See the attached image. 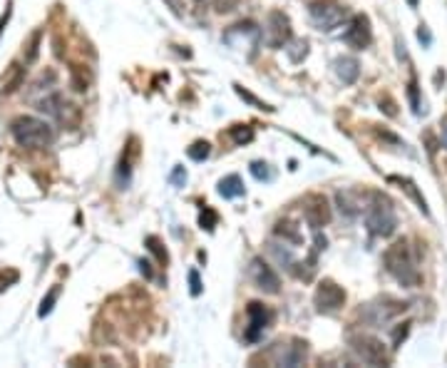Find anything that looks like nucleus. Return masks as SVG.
Wrapping results in <instances>:
<instances>
[{"label": "nucleus", "mask_w": 447, "mask_h": 368, "mask_svg": "<svg viewBox=\"0 0 447 368\" xmlns=\"http://www.w3.org/2000/svg\"><path fill=\"white\" fill-rule=\"evenodd\" d=\"M385 269L393 274L395 279L400 281L403 286H420L422 281V274L417 269V257L413 254L410 244L405 239H400L395 242L393 247L385 252Z\"/></svg>", "instance_id": "1"}, {"label": "nucleus", "mask_w": 447, "mask_h": 368, "mask_svg": "<svg viewBox=\"0 0 447 368\" xmlns=\"http://www.w3.org/2000/svg\"><path fill=\"white\" fill-rule=\"evenodd\" d=\"M365 226L375 237H390L395 232V226H398L393 202L385 195H380V192H373L370 202L365 204Z\"/></svg>", "instance_id": "2"}, {"label": "nucleus", "mask_w": 447, "mask_h": 368, "mask_svg": "<svg viewBox=\"0 0 447 368\" xmlns=\"http://www.w3.org/2000/svg\"><path fill=\"white\" fill-rule=\"evenodd\" d=\"M11 132L13 137H15V142L27 149H42L53 142V130H50V125L37 120V117H27V115L15 117L11 125Z\"/></svg>", "instance_id": "3"}, {"label": "nucleus", "mask_w": 447, "mask_h": 368, "mask_svg": "<svg viewBox=\"0 0 447 368\" xmlns=\"http://www.w3.org/2000/svg\"><path fill=\"white\" fill-rule=\"evenodd\" d=\"M308 16L318 30L331 32L336 30L338 25H343V20H346V8H343L341 3H336V0H316V3L308 6Z\"/></svg>", "instance_id": "4"}, {"label": "nucleus", "mask_w": 447, "mask_h": 368, "mask_svg": "<svg viewBox=\"0 0 447 368\" xmlns=\"http://www.w3.org/2000/svg\"><path fill=\"white\" fill-rule=\"evenodd\" d=\"M224 42L232 45V48H237V50L246 48L248 58H251V55H256L258 45H261V27L251 20L237 23V25H232L227 32H224Z\"/></svg>", "instance_id": "5"}, {"label": "nucleus", "mask_w": 447, "mask_h": 368, "mask_svg": "<svg viewBox=\"0 0 447 368\" xmlns=\"http://www.w3.org/2000/svg\"><path fill=\"white\" fill-rule=\"evenodd\" d=\"M261 40L266 42L268 48H286L291 42V20L289 16H284L281 11H271L268 13L266 27L261 30Z\"/></svg>", "instance_id": "6"}, {"label": "nucleus", "mask_w": 447, "mask_h": 368, "mask_svg": "<svg viewBox=\"0 0 447 368\" xmlns=\"http://www.w3.org/2000/svg\"><path fill=\"white\" fill-rule=\"evenodd\" d=\"M351 348L355 351V356L368 366H388V353H385L383 341H378L375 336L368 333H358L351 336Z\"/></svg>", "instance_id": "7"}, {"label": "nucleus", "mask_w": 447, "mask_h": 368, "mask_svg": "<svg viewBox=\"0 0 447 368\" xmlns=\"http://www.w3.org/2000/svg\"><path fill=\"white\" fill-rule=\"evenodd\" d=\"M313 301H316L318 314H338V311L343 309V304H346V291H343V286H338L336 281L326 279L318 284Z\"/></svg>", "instance_id": "8"}, {"label": "nucleus", "mask_w": 447, "mask_h": 368, "mask_svg": "<svg viewBox=\"0 0 447 368\" xmlns=\"http://www.w3.org/2000/svg\"><path fill=\"white\" fill-rule=\"evenodd\" d=\"M246 319H248V326H246L244 338H246L248 343H256L258 338L263 336V331L271 326V321H274V311L268 309V306L258 304V301H251V304L246 306Z\"/></svg>", "instance_id": "9"}, {"label": "nucleus", "mask_w": 447, "mask_h": 368, "mask_svg": "<svg viewBox=\"0 0 447 368\" xmlns=\"http://www.w3.org/2000/svg\"><path fill=\"white\" fill-rule=\"evenodd\" d=\"M40 110H48L50 115H55V120H58L63 127H68V130L80 127V120H82V115H80V107L73 105V102H65L60 95H53L50 100H42Z\"/></svg>", "instance_id": "10"}, {"label": "nucleus", "mask_w": 447, "mask_h": 368, "mask_svg": "<svg viewBox=\"0 0 447 368\" xmlns=\"http://www.w3.org/2000/svg\"><path fill=\"white\" fill-rule=\"evenodd\" d=\"M373 40V30H370L368 16H353V20L348 23L346 32H343V42L351 45L353 50H365Z\"/></svg>", "instance_id": "11"}, {"label": "nucleus", "mask_w": 447, "mask_h": 368, "mask_svg": "<svg viewBox=\"0 0 447 368\" xmlns=\"http://www.w3.org/2000/svg\"><path fill=\"white\" fill-rule=\"evenodd\" d=\"M303 216H306V221H308V226L313 229V232L321 229V226H326L328 221H331V207H328L326 197L310 195L308 200H306Z\"/></svg>", "instance_id": "12"}, {"label": "nucleus", "mask_w": 447, "mask_h": 368, "mask_svg": "<svg viewBox=\"0 0 447 368\" xmlns=\"http://www.w3.org/2000/svg\"><path fill=\"white\" fill-rule=\"evenodd\" d=\"M274 361L279 366H301L306 358V341L301 338H291V341H281L274 346Z\"/></svg>", "instance_id": "13"}, {"label": "nucleus", "mask_w": 447, "mask_h": 368, "mask_svg": "<svg viewBox=\"0 0 447 368\" xmlns=\"http://www.w3.org/2000/svg\"><path fill=\"white\" fill-rule=\"evenodd\" d=\"M251 279H253V284H256L261 291H266V294H279V286H281L279 274L268 266L261 257H256L251 262Z\"/></svg>", "instance_id": "14"}, {"label": "nucleus", "mask_w": 447, "mask_h": 368, "mask_svg": "<svg viewBox=\"0 0 447 368\" xmlns=\"http://www.w3.org/2000/svg\"><path fill=\"white\" fill-rule=\"evenodd\" d=\"M326 237H323L321 232L316 229V244H313V252L308 254V259H303V262H298V264H294L291 266V271L298 276L301 281H310L313 276H316V262H318V254L326 249Z\"/></svg>", "instance_id": "15"}, {"label": "nucleus", "mask_w": 447, "mask_h": 368, "mask_svg": "<svg viewBox=\"0 0 447 368\" xmlns=\"http://www.w3.org/2000/svg\"><path fill=\"white\" fill-rule=\"evenodd\" d=\"M368 309L375 311V316L370 319L373 324H385V321H390V319H395V316L403 314V311L408 309V304H403V301H393V299H383V301H378V304H370Z\"/></svg>", "instance_id": "16"}, {"label": "nucleus", "mask_w": 447, "mask_h": 368, "mask_svg": "<svg viewBox=\"0 0 447 368\" xmlns=\"http://www.w3.org/2000/svg\"><path fill=\"white\" fill-rule=\"evenodd\" d=\"M23 80H25V68H23L20 63H11L6 68V73H3V92H6V95L15 92L23 85Z\"/></svg>", "instance_id": "17"}, {"label": "nucleus", "mask_w": 447, "mask_h": 368, "mask_svg": "<svg viewBox=\"0 0 447 368\" xmlns=\"http://www.w3.org/2000/svg\"><path fill=\"white\" fill-rule=\"evenodd\" d=\"M219 195L224 197V200H237V197L246 195V187H244L241 177H239V174H229V177L221 179V182H219Z\"/></svg>", "instance_id": "18"}, {"label": "nucleus", "mask_w": 447, "mask_h": 368, "mask_svg": "<svg viewBox=\"0 0 447 368\" xmlns=\"http://www.w3.org/2000/svg\"><path fill=\"white\" fill-rule=\"evenodd\" d=\"M336 73L343 85H353L358 80V75H360V65H358L355 58H338Z\"/></svg>", "instance_id": "19"}, {"label": "nucleus", "mask_w": 447, "mask_h": 368, "mask_svg": "<svg viewBox=\"0 0 447 368\" xmlns=\"http://www.w3.org/2000/svg\"><path fill=\"white\" fill-rule=\"evenodd\" d=\"M390 182L400 184V190H405V192H408V197H410V200H415L417 209L425 211V214H430V209H427L425 197H422L420 192H417V187H415V182H413V179H408V177H390Z\"/></svg>", "instance_id": "20"}, {"label": "nucleus", "mask_w": 447, "mask_h": 368, "mask_svg": "<svg viewBox=\"0 0 447 368\" xmlns=\"http://www.w3.org/2000/svg\"><path fill=\"white\" fill-rule=\"evenodd\" d=\"M276 234H279L284 242L296 244V247L303 242V237H301V232H298V226H296L291 219H281L279 224H276Z\"/></svg>", "instance_id": "21"}, {"label": "nucleus", "mask_w": 447, "mask_h": 368, "mask_svg": "<svg viewBox=\"0 0 447 368\" xmlns=\"http://www.w3.org/2000/svg\"><path fill=\"white\" fill-rule=\"evenodd\" d=\"M234 90H237V95L241 97L244 102H248V105L256 107V110H266V112H274V110H276V107H271V105H268V102H263V100H258L256 95H251L248 90H244L241 85H234Z\"/></svg>", "instance_id": "22"}, {"label": "nucleus", "mask_w": 447, "mask_h": 368, "mask_svg": "<svg viewBox=\"0 0 447 368\" xmlns=\"http://www.w3.org/2000/svg\"><path fill=\"white\" fill-rule=\"evenodd\" d=\"M229 137H232L237 145H248L253 140V127H248V125H234L232 130H229Z\"/></svg>", "instance_id": "23"}, {"label": "nucleus", "mask_w": 447, "mask_h": 368, "mask_svg": "<svg viewBox=\"0 0 447 368\" xmlns=\"http://www.w3.org/2000/svg\"><path fill=\"white\" fill-rule=\"evenodd\" d=\"M187 154H189L194 162H204V159L211 154V145L206 142V140H196V142L191 145L189 149H187Z\"/></svg>", "instance_id": "24"}, {"label": "nucleus", "mask_w": 447, "mask_h": 368, "mask_svg": "<svg viewBox=\"0 0 447 368\" xmlns=\"http://www.w3.org/2000/svg\"><path fill=\"white\" fill-rule=\"evenodd\" d=\"M353 197L355 195H351V192H338V204H341V211H346L348 216H355L360 211V204L353 202Z\"/></svg>", "instance_id": "25"}, {"label": "nucleus", "mask_w": 447, "mask_h": 368, "mask_svg": "<svg viewBox=\"0 0 447 368\" xmlns=\"http://www.w3.org/2000/svg\"><path fill=\"white\" fill-rule=\"evenodd\" d=\"M286 53H289L291 63H301V60H303L306 55H308V42H306V40L291 42L289 48H286Z\"/></svg>", "instance_id": "26"}, {"label": "nucleus", "mask_w": 447, "mask_h": 368, "mask_svg": "<svg viewBox=\"0 0 447 368\" xmlns=\"http://www.w3.org/2000/svg\"><path fill=\"white\" fill-rule=\"evenodd\" d=\"M219 224V214H216L211 207H204L199 214V226L201 229H206V232H214V226Z\"/></svg>", "instance_id": "27"}, {"label": "nucleus", "mask_w": 447, "mask_h": 368, "mask_svg": "<svg viewBox=\"0 0 447 368\" xmlns=\"http://www.w3.org/2000/svg\"><path fill=\"white\" fill-rule=\"evenodd\" d=\"M251 174L258 182H271V179H274V169L266 162H251Z\"/></svg>", "instance_id": "28"}, {"label": "nucleus", "mask_w": 447, "mask_h": 368, "mask_svg": "<svg viewBox=\"0 0 447 368\" xmlns=\"http://www.w3.org/2000/svg\"><path fill=\"white\" fill-rule=\"evenodd\" d=\"M40 40H42V30H35L27 40V53H25V63H35L37 58V50H40Z\"/></svg>", "instance_id": "29"}, {"label": "nucleus", "mask_w": 447, "mask_h": 368, "mask_svg": "<svg viewBox=\"0 0 447 368\" xmlns=\"http://www.w3.org/2000/svg\"><path fill=\"white\" fill-rule=\"evenodd\" d=\"M144 244H147V249H149V252H152L154 257H157V262H159V264H167V262H169V254H167V249L162 247V242H159L157 237H147V242H144Z\"/></svg>", "instance_id": "30"}, {"label": "nucleus", "mask_w": 447, "mask_h": 368, "mask_svg": "<svg viewBox=\"0 0 447 368\" xmlns=\"http://www.w3.org/2000/svg\"><path fill=\"white\" fill-rule=\"evenodd\" d=\"M58 296H60V286H53V289L48 291V296L42 299V304H40V311H37V316H48L50 311H53V306H55V301H58Z\"/></svg>", "instance_id": "31"}, {"label": "nucleus", "mask_w": 447, "mask_h": 368, "mask_svg": "<svg viewBox=\"0 0 447 368\" xmlns=\"http://www.w3.org/2000/svg\"><path fill=\"white\" fill-rule=\"evenodd\" d=\"M18 279H20V274H18L15 269H8V271H0V291H6L8 286H13Z\"/></svg>", "instance_id": "32"}, {"label": "nucleus", "mask_w": 447, "mask_h": 368, "mask_svg": "<svg viewBox=\"0 0 447 368\" xmlns=\"http://www.w3.org/2000/svg\"><path fill=\"white\" fill-rule=\"evenodd\" d=\"M211 6H214L216 13H232L237 11L239 0H211Z\"/></svg>", "instance_id": "33"}, {"label": "nucleus", "mask_w": 447, "mask_h": 368, "mask_svg": "<svg viewBox=\"0 0 447 368\" xmlns=\"http://www.w3.org/2000/svg\"><path fill=\"white\" fill-rule=\"evenodd\" d=\"M408 95H410V105L415 112H420V100H417V80L413 78L410 85H408Z\"/></svg>", "instance_id": "34"}, {"label": "nucleus", "mask_w": 447, "mask_h": 368, "mask_svg": "<svg viewBox=\"0 0 447 368\" xmlns=\"http://www.w3.org/2000/svg\"><path fill=\"white\" fill-rule=\"evenodd\" d=\"M169 182H172L174 187H184V182H187L184 167H174V172H172V177H169Z\"/></svg>", "instance_id": "35"}, {"label": "nucleus", "mask_w": 447, "mask_h": 368, "mask_svg": "<svg viewBox=\"0 0 447 368\" xmlns=\"http://www.w3.org/2000/svg\"><path fill=\"white\" fill-rule=\"evenodd\" d=\"M189 286H191V296H199L201 294V279H199V271H194V269H191L189 271Z\"/></svg>", "instance_id": "36"}, {"label": "nucleus", "mask_w": 447, "mask_h": 368, "mask_svg": "<svg viewBox=\"0 0 447 368\" xmlns=\"http://www.w3.org/2000/svg\"><path fill=\"white\" fill-rule=\"evenodd\" d=\"M380 110H385V115H390V117L398 115V110H395V102L390 100L388 95H385V100H383V97H380Z\"/></svg>", "instance_id": "37"}, {"label": "nucleus", "mask_w": 447, "mask_h": 368, "mask_svg": "<svg viewBox=\"0 0 447 368\" xmlns=\"http://www.w3.org/2000/svg\"><path fill=\"white\" fill-rule=\"evenodd\" d=\"M11 16H13V3H8V6H6V13L0 16V37H3V30H6L8 20H11Z\"/></svg>", "instance_id": "38"}, {"label": "nucleus", "mask_w": 447, "mask_h": 368, "mask_svg": "<svg viewBox=\"0 0 447 368\" xmlns=\"http://www.w3.org/2000/svg\"><path fill=\"white\" fill-rule=\"evenodd\" d=\"M408 326H410V324H400V326L395 329V348H398L400 341H403V338L408 336Z\"/></svg>", "instance_id": "39"}, {"label": "nucleus", "mask_w": 447, "mask_h": 368, "mask_svg": "<svg viewBox=\"0 0 447 368\" xmlns=\"http://www.w3.org/2000/svg\"><path fill=\"white\" fill-rule=\"evenodd\" d=\"M417 37H420V42H425V45H430V40H432L430 32H427V27H425V25H422L420 30H417Z\"/></svg>", "instance_id": "40"}, {"label": "nucleus", "mask_w": 447, "mask_h": 368, "mask_svg": "<svg viewBox=\"0 0 447 368\" xmlns=\"http://www.w3.org/2000/svg\"><path fill=\"white\" fill-rule=\"evenodd\" d=\"M149 266H152L149 262H139V271H142L147 279H152V269H149Z\"/></svg>", "instance_id": "41"}, {"label": "nucleus", "mask_w": 447, "mask_h": 368, "mask_svg": "<svg viewBox=\"0 0 447 368\" xmlns=\"http://www.w3.org/2000/svg\"><path fill=\"white\" fill-rule=\"evenodd\" d=\"M167 3H169V8H172L174 13H182V11H179V3H177V0H167Z\"/></svg>", "instance_id": "42"}, {"label": "nucleus", "mask_w": 447, "mask_h": 368, "mask_svg": "<svg viewBox=\"0 0 447 368\" xmlns=\"http://www.w3.org/2000/svg\"><path fill=\"white\" fill-rule=\"evenodd\" d=\"M442 142H445V147H447V127L442 130Z\"/></svg>", "instance_id": "43"}, {"label": "nucleus", "mask_w": 447, "mask_h": 368, "mask_svg": "<svg viewBox=\"0 0 447 368\" xmlns=\"http://www.w3.org/2000/svg\"><path fill=\"white\" fill-rule=\"evenodd\" d=\"M408 6H410V8H417V0H408Z\"/></svg>", "instance_id": "44"}, {"label": "nucleus", "mask_w": 447, "mask_h": 368, "mask_svg": "<svg viewBox=\"0 0 447 368\" xmlns=\"http://www.w3.org/2000/svg\"><path fill=\"white\" fill-rule=\"evenodd\" d=\"M194 3H201V0H194Z\"/></svg>", "instance_id": "45"}]
</instances>
